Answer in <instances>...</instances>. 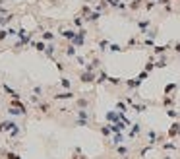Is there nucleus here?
<instances>
[{
	"label": "nucleus",
	"instance_id": "obj_1",
	"mask_svg": "<svg viewBox=\"0 0 180 159\" xmlns=\"http://www.w3.org/2000/svg\"><path fill=\"white\" fill-rule=\"evenodd\" d=\"M136 25H137V29H140V35L144 37L147 31L151 29V25H153V19L151 18H144V19H137L136 22Z\"/></svg>",
	"mask_w": 180,
	"mask_h": 159
},
{
	"label": "nucleus",
	"instance_id": "obj_2",
	"mask_svg": "<svg viewBox=\"0 0 180 159\" xmlns=\"http://www.w3.org/2000/svg\"><path fill=\"white\" fill-rule=\"evenodd\" d=\"M126 2H128V12H140L145 0H126Z\"/></svg>",
	"mask_w": 180,
	"mask_h": 159
},
{
	"label": "nucleus",
	"instance_id": "obj_3",
	"mask_svg": "<svg viewBox=\"0 0 180 159\" xmlns=\"http://www.w3.org/2000/svg\"><path fill=\"white\" fill-rule=\"evenodd\" d=\"M172 49V43H167V45H155L153 47V52L155 55H167V51Z\"/></svg>",
	"mask_w": 180,
	"mask_h": 159
},
{
	"label": "nucleus",
	"instance_id": "obj_4",
	"mask_svg": "<svg viewBox=\"0 0 180 159\" xmlns=\"http://www.w3.org/2000/svg\"><path fill=\"white\" fill-rule=\"evenodd\" d=\"M99 18H103V14H101V12H95V10H93V12L85 18V23H93V25H95V23L99 22Z\"/></svg>",
	"mask_w": 180,
	"mask_h": 159
},
{
	"label": "nucleus",
	"instance_id": "obj_5",
	"mask_svg": "<svg viewBox=\"0 0 180 159\" xmlns=\"http://www.w3.org/2000/svg\"><path fill=\"white\" fill-rule=\"evenodd\" d=\"M79 78H81L83 83H93L95 82V74L93 72H81V74H79Z\"/></svg>",
	"mask_w": 180,
	"mask_h": 159
},
{
	"label": "nucleus",
	"instance_id": "obj_6",
	"mask_svg": "<svg viewBox=\"0 0 180 159\" xmlns=\"http://www.w3.org/2000/svg\"><path fill=\"white\" fill-rule=\"evenodd\" d=\"M72 23H74V25H76V27H79V29H81V27H83V25H85V18H83V16H81V14H78V16H74V19H72Z\"/></svg>",
	"mask_w": 180,
	"mask_h": 159
},
{
	"label": "nucleus",
	"instance_id": "obj_7",
	"mask_svg": "<svg viewBox=\"0 0 180 159\" xmlns=\"http://www.w3.org/2000/svg\"><path fill=\"white\" fill-rule=\"evenodd\" d=\"M147 140H149V144H151V146H153V144H157V142H159V134H157V132L153 130V128H149V130H147Z\"/></svg>",
	"mask_w": 180,
	"mask_h": 159
},
{
	"label": "nucleus",
	"instance_id": "obj_8",
	"mask_svg": "<svg viewBox=\"0 0 180 159\" xmlns=\"http://www.w3.org/2000/svg\"><path fill=\"white\" fill-rule=\"evenodd\" d=\"M140 33H137L136 37H130V39H128V45H126V47H128V49H132V47H141V41H140Z\"/></svg>",
	"mask_w": 180,
	"mask_h": 159
},
{
	"label": "nucleus",
	"instance_id": "obj_9",
	"mask_svg": "<svg viewBox=\"0 0 180 159\" xmlns=\"http://www.w3.org/2000/svg\"><path fill=\"white\" fill-rule=\"evenodd\" d=\"M128 153H130V150H128L126 146H122V144L116 146V155H120L122 159H126V157H128Z\"/></svg>",
	"mask_w": 180,
	"mask_h": 159
},
{
	"label": "nucleus",
	"instance_id": "obj_10",
	"mask_svg": "<svg viewBox=\"0 0 180 159\" xmlns=\"http://www.w3.org/2000/svg\"><path fill=\"white\" fill-rule=\"evenodd\" d=\"M178 128H180V122H172L171 128H168V138H176L178 136Z\"/></svg>",
	"mask_w": 180,
	"mask_h": 159
},
{
	"label": "nucleus",
	"instance_id": "obj_11",
	"mask_svg": "<svg viewBox=\"0 0 180 159\" xmlns=\"http://www.w3.org/2000/svg\"><path fill=\"white\" fill-rule=\"evenodd\" d=\"M140 83H141V80L140 78H134V80H128L126 86H128V89H137V87H140Z\"/></svg>",
	"mask_w": 180,
	"mask_h": 159
},
{
	"label": "nucleus",
	"instance_id": "obj_12",
	"mask_svg": "<svg viewBox=\"0 0 180 159\" xmlns=\"http://www.w3.org/2000/svg\"><path fill=\"white\" fill-rule=\"evenodd\" d=\"M161 103H163V107H167V109H172V105H174V97H171V95H165Z\"/></svg>",
	"mask_w": 180,
	"mask_h": 159
},
{
	"label": "nucleus",
	"instance_id": "obj_13",
	"mask_svg": "<svg viewBox=\"0 0 180 159\" xmlns=\"http://www.w3.org/2000/svg\"><path fill=\"white\" fill-rule=\"evenodd\" d=\"M76 33H78V31H74V29H62V31H60V35L64 37V39H70V41L76 37Z\"/></svg>",
	"mask_w": 180,
	"mask_h": 159
},
{
	"label": "nucleus",
	"instance_id": "obj_14",
	"mask_svg": "<svg viewBox=\"0 0 180 159\" xmlns=\"http://www.w3.org/2000/svg\"><path fill=\"white\" fill-rule=\"evenodd\" d=\"M167 64H168V56L167 55H161V58L155 62V68H165Z\"/></svg>",
	"mask_w": 180,
	"mask_h": 159
},
{
	"label": "nucleus",
	"instance_id": "obj_15",
	"mask_svg": "<svg viewBox=\"0 0 180 159\" xmlns=\"http://www.w3.org/2000/svg\"><path fill=\"white\" fill-rule=\"evenodd\" d=\"M141 134V128H140V124H132V128H130V138H137Z\"/></svg>",
	"mask_w": 180,
	"mask_h": 159
},
{
	"label": "nucleus",
	"instance_id": "obj_16",
	"mask_svg": "<svg viewBox=\"0 0 180 159\" xmlns=\"http://www.w3.org/2000/svg\"><path fill=\"white\" fill-rule=\"evenodd\" d=\"M155 8H157V2H153V0H145V2H144V10H145V12H153Z\"/></svg>",
	"mask_w": 180,
	"mask_h": 159
},
{
	"label": "nucleus",
	"instance_id": "obj_17",
	"mask_svg": "<svg viewBox=\"0 0 180 159\" xmlns=\"http://www.w3.org/2000/svg\"><path fill=\"white\" fill-rule=\"evenodd\" d=\"M157 35H159V27H157V25H153V27L147 31L144 37H149V39H157Z\"/></svg>",
	"mask_w": 180,
	"mask_h": 159
},
{
	"label": "nucleus",
	"instance_id": "obj_18",
	"mask_svg": "<svg viewBox=\"0 0 180 159\" xmlns=\"http://www.w3.org/2000/svg\"><path fill=\"white\" fill-rule=\"evenodd\" d=\"M95 82H97V83H105V82H109V76H107V72H105V70H101Z\"/></svg>",
	"mask_w": 180,
	"mask_h": 159
},
{
	"label": "nucleus",
	"instance_id": "obj_19",
	"mask_svg": "<svg viewBox=\"0 0 180 159\" xmlns=\"http://www.w3.org/2000/svg\"><path fill=\"white\" fill-rule=\"evenodd\" d=\"M122 142H124V136L120 134V132H116V134L112 136V144H114V146H120Z\"/></svg>",
	"mask_w": 180,
	"mask_h": 159
},
{
	"label": "nucleus",
	"instance_id": "obj_20",
	"mask_svg": "<svg viewBox=\"0 0 180 159\" xmlns=\"http://www.w3.org/2000/svg\"><path fill=\"white\" fill-rule=\"evenodd\" d=\"M91 12H93V8L89 6V4H83V6H81V12H79V14H81L83 18H87V16L91 14Z\"/></svg>",
	"mask_w": 180,
	"mask_h": 159
},
{
	"label": "nucleus",
	"instance_id": "obj_21",
	"mask_svg": "<svg viewBox=\"0 0 180 159\" xmlns=\"http://www.w3.org/2000/svg\"><path fill=\"white\" fill-rule=\"evenodd\" d=\"M109 47H110V43H109L107 39H99V49H101L103 52H105V51H109Z\"/></svg>",
	"mask_w": 180,
	"mask_h": 159
},
{
	"label": "nucleus",
	"instance_id": "obj_22",
	"mask_svg": "<svg viewBox=\"0 0 180 159\" xmlns=\"http://www.w3.org/2000/svg\"><path fill=\"white\" fill-rule=\"evenodd\" d=\"M116 109H120V113H128V103L118 101V103H116Z\"/></svg>",
	"mask_w": 180,
	"mask_h": 159
},
{
	"label": "nucleus",
	"instance_id": "obj_23",
	"mask_svg": "<svg viewBox=\"0 0 180 159\" xmlns=\"http://www.w3.org/2000/svg\"><path fill=\"white\" fill-rule=\"evenodd\" d=\"M167 116H171V118H180V113L174 109H167Z\"/></svg>",
	"mask_w": 180,
	"mask_h": 159
},
{
	"label": "nucleus",
	"instance_id": "obj_24",
	"mask_svg": "<svg viewBox=\"0 0 180 159\" xmlns=\"http://www.w3.org/2000/svg\"><path fill=\"white\" fill-rule=\"evenodd\" d=\"M109 51H110V52H120V51H126V49H122V47H120V45H116V43H110Z\"/></svg>",
	"mask_w": 180,
	"mask_h": 159
},
{
	"label": "nucleus",
	"instance_id": "obj_25",
	"mask_svg": "<svg viewBox=\"0 0 180 159\" xmlns=\"http://www.w3.org/2000/svg\"><path fill=\"white\" fill-rule=\"evenodd\" d=\"M56 99H72L74 97V93L72 91H66V93H60V95H54Z\"/></svg>",
	"mask_w": 180,
	"mask_h": 159
},
{
	"label": "nucleus",
	"instance_id": "obj_26",
	"mask_svg": "<svg viewBox=\"0 0 180 159\" xmlns=\"http://www.w3.org/2000/svg\"><path fill=\"white\" fill-rule=\"evenodd\" d=\"M178 86H176V83H168V86L165 87V95H168V93H172L174 91V89H176Z\"/></svg>",
	"mask_w": 180,
	"mask_h": 159
},
{
	"label": "nucleus",
	"instance_id": "obj_27",
	"mask_svg": "<svg viewBox=\"0 0 180 159\" xmlns=\"http://www.w3.org/2000/svg\"><path fill=\"white\" fill-rule=\"evenodd\" d=\"M153 68H155V62H153V58H149V60H147V64H145V72H151Z\"/></svg>",
	"mask_w": 180,
	"mask_h": 159
},
{
	"label": "nucleus",
	"instance_id": "obj_28",
	"mask_svg": "<svg viewBox=\"0 0 180 159\" xmlns=\"http://www.w3.org/2000/svg\"><path fill=\"white\" fill-rule=\"evenodd\" d=\"M43 39H45V41L54 39V33H52V31H45V33H43Z\"/></svg>",
	"mask_w": 180,
	"mask_h": 159
},
{
	"label": "nucleus",
	"instance_id": "obj_29",
	"mask_svg": "<svg viewBox=\"0 0 180 159\" xmlns=\"http://www.w3.org/2000/svg\"><path fill=\"white\" fill-rule=\"evenodd\" d=\"M107 2H109V6H110V10H114L116 6H118V4L120 2H122V0H107Z\"/></svg>",
	"mask_w": 180,
	"mask_h": 159
},
{
	"label": "nucleus",
	"instance_id": "obj_30",
	"mask_svg": "<svg viewBox=\"0 0 180 159\" xmlns=\"http://www.w3.org/2000/svg\"><path fill=\"white\" fill-rule=\"evenodd\" d=\"M101 134H103V136H110V134H112V132H110V126H109V124L101 128Z\"/></svg>",
	"mask_w": 180,
	"mask_h": 159
},
{
	"label": "nucleus",
	"instance_id": "obj_31",
	"mask_svg": "<svg viewBox=\"0 0 180 159\" xmlns=\"http://www.w3.org/2000/svg\"><path fill=\"white\" fill-rule=\"evenodd\" d=\"M66 55H68V56H74V55H76V49H74V45H70V47L66 49Z\"/></svg>",
	"mask_w": 180,
	"mask_h": 159
},
{
	"label": "nucleus",
	"instance_id": "obj_32",
	"mask_svg": "<svg viewBox=\"0 0 180 159\" xmlns=\"http://www.w3.org/2000/svg\"><path fill=\"white\" fill-rule=\"evenodd\" d=\"M172 51L176 52V55H180V41H176V43H172Z\"/></svg>",
	"mask_w": 180,
	"mask_h": 159
},
{
	"label": "nucleus",
	"instance_id": "obj_33",
	"mask_svg": "<svg viewBox=\"0 0 180 159\" xmlns=\"http://www.w3.org/2000/svg\"><path fill=\"white\" fill-rule=\"evenodd\" d=\"M45 52H47L49 56H52V52H54V45H49V47L45 49Z\"/></svg>",
	"mask_w": 180,
	"mask_h": 159
},
{
	"label": "nucleus",
	"instance_id": "obj_34",
	"mask_svg": "<svg viewBox=\"0 0 180 159\" xmlns=\"http://www.w3.org/2000/svg\"><path fill=\"white\" fill-rule=\"evenodd\" d=\"M163 150H168V151H174V150H176V146H174V144H165V146H163Z\"/></svg>",
	"mask_w": 180,
	"mask_h": 159
},
{
	"label": "nucleus",
	"instance_id": "obj_35",
	"mask_svg": "<svg viewBox=\"0 0 180 159\" xmlns=\"http://www.w3.org/2000/svg\"><path fill=\"white\" fill-rule=\"evenodd\" d=\"M165 6V14H172V4H163Z\"/></svg>",
	"mask_w": 180,
	"mask_h": 159
},
{
	"label": "nucleus",
	"instance_id": "obj_36",
	"mask_svg": "<svg viewBox=\"0 0 180 159\" xmlns=\"http://www.w3.org/2000/svg\"><path fill=\"white\" fill-rule=\"evenodd\" d=\"M147 76H149V72H145V70H144V72H141V74H140V76H137V78H140L141 82H144V80H145Z\"/></svg>",
	"mask_w": 180,
	"mask_h": 159
},
{
	"label": "nucleus",
	"instance_id": "obj_37",
	"mask_svg": "<svg viewBox=\"0 0 180 159\" xmlns=\"http://www.w3.org/2000/svg\"><path fill=\"white\" fill-rule=\"evenodd\" d=\"M62 86H64V87H70V82H68V80L64 78V80H62Z\"/></svg>",
	"mask_w": 180,
	"mask_h": 159
},
{
	"label": "nucleus",
	"instance_id": "obj_38",
	"mask_svg": "<svg viewBox=\"0 0 180 159\" xmlns=\"http://www.w3.org/2000/svg\"><path fill=\"white\" fill-rule=\"evenodd\" d=\"M172 2H176V0H163V4H172Z\"/></svg>",
	"mask_w": 180,
	"mask_h": 159
},
{
	"label": "nucleus",
	"instance_id": "obj_39",
	"mask_svg": "<svg viewBox=\"0 0 180 159\" xmlns=\"http://www.w3.org/2000/svg\"><path fill=\"white\" fill-rule=\"evenodd\" d=\"M4 4H6V0H0V6H4Z\"/></svg>",
	"mask_w": 180,
	"mask_h": 159
},
{
	"label": "nucleus",
	"instance_id": "obj_40",
	"mask_svg": "<svg viewBox=\"0 0 180 159\" xmlns=\"http://www.w3.org/2000/svg\"><path fill=\"white\" fill-rule=\"evenodd\" d=\"M153 2H157V4H163V0H153Z\"/></svg>",
	"mask_w": 180,
	"mask_h": 159
},
{
	"label": "nucleus",
	"instance_id": "obj_41",
	"mask_svg": "<svg viewBox=\"0 0 180 159\" xmlns=\"http://www.w3.org/2000/svg\"><path fill=\"white\" fill-rule=\"evenodd\" d=\"M165 159H172V157H165Z\"/></svg>",
	"mask_w": 180,
	"mask_h": 159
},
{
	"label": "nucleus",
	"instance_id": "obj_42",
	"mask_svg": "<svg viewBox=\"0 0 180 159\" xmlns=\"http://www.w3.org/2000/svg\"><path fill=\"white\" fill-rule=\"evenodd\" d=\"M178 136H180V128H178Z\"/></svg>",
	"mask_w": 180,
	"mask_h": 159
}]
</instances>
